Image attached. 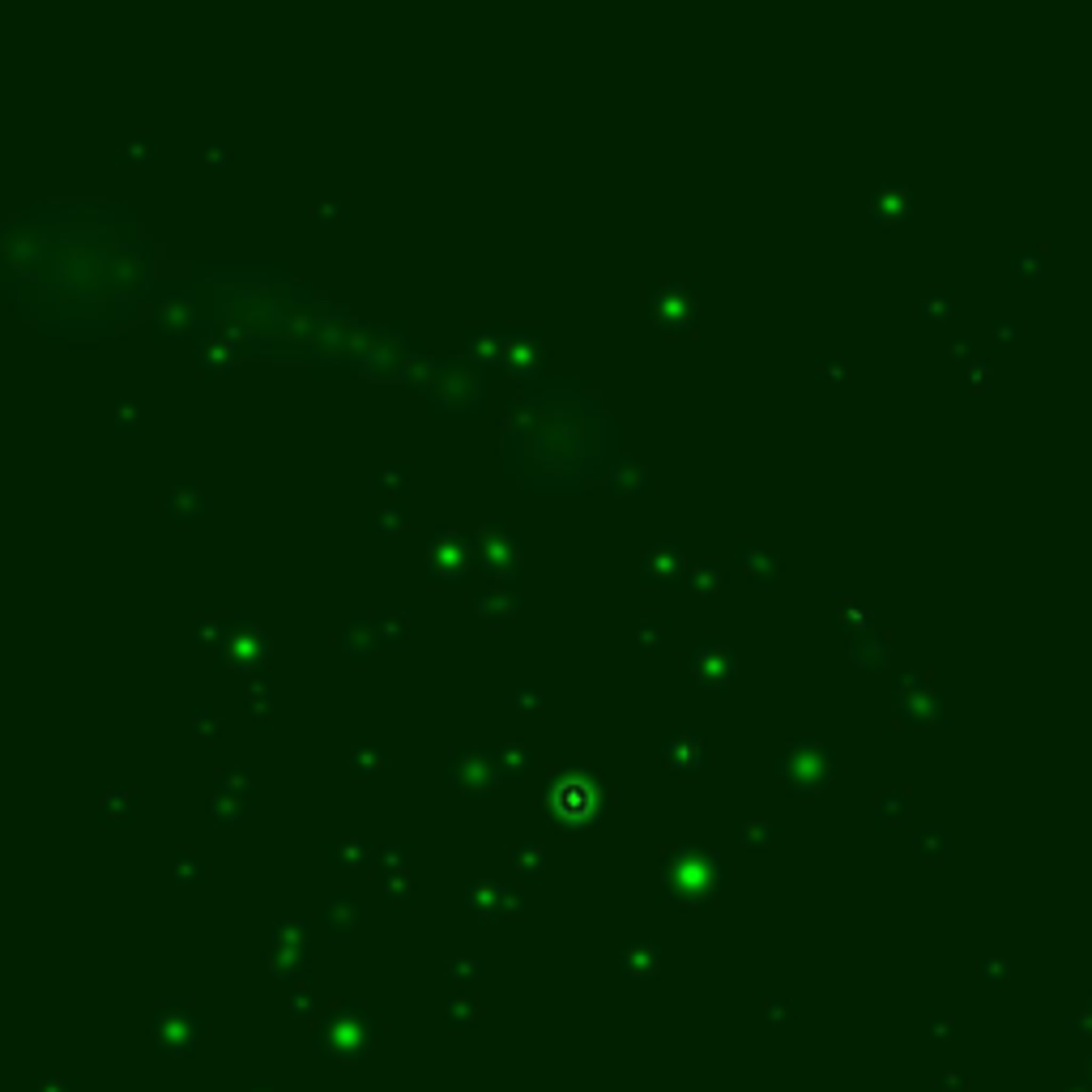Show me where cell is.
<instances>
[{"instance_id":"obj_5","label":"cell","mask_w":1092,"mask_h":1092,"mask_svg":"<svg viewBox=\"0 0 1092 1092\" xmlns=\"http://www.w3.org/2000/svg\"><path fill=\"white\" fill-rule=\"evenodd\" d=\"M150 1038H154V1050L167 1058H188L201 1050V1042L210 1038V1020L196 1012V1003L188 998H167L158 1003L154 1012V1024H150Z\"/></svg>"},{"instance_id":"obj_18","label":"cell","mask_w":1092,"mask_h":1092,"mask_svg":"<svg viewBox=\"0 0 1092 1092\" xmlns=\"http://www.w3.org/2000/svg\"><path fill=\"white\" fill-rule=\"evenodd\" d=\"M466 913L470 917H504V913H512V917H521L525 913V897L521 893H512V887H504V883H492V879H482V883H470L466 887Z\"/></svg>"},{"instance_id":"obj_46","label":"cell","mask_w":1092,"mask_h":1092,"mask_svg":"<svg viewBox=\"0 0 1092 1092\" xmlns=\"http://www.w3.org/2000/svg\"><path fill=\"white\" fill-rule=\"evenodd\" d=\"M875 815H879V820H901V815H905V790H887V794H879Z\"/></svg>"},{"instance_id":"obj_10","label":"cell","mask_w":1092,"mask_h":1092,"mask_svg":"<svg viewBox=\"0 0 1092 1092\" xmlns=\"http://www.w3.org/2000/svg\"><path fill=\"white\" fill-rule=\"evenodd\" d=\"M645 316L649 321L670 333V337H687L696 333V321H700V307H696V291L692 286H679V282H666V286H653L645 295Z\"/></svg>"},{"instance_id":"obj_12","label":"cell","mask_w":1092,"mask_h":1092,"mask_svg":"<svg viewBox=\"0 0 1092 1092\" xmlns=\"http://www.w3.org/2000/svg\"><path fill=\"white\" fill-rule=\"evenodd\" d=\"M474 538H478V563L492 577H516L521 572V551H525L521 534H512L504 521H486Z\"/></svg>"},{"instance_id":"obj_13","label":"cell","mask_w":1092,"mask_h":1092,"mask_svg":"<svg viewBox=\"0 0 1092 1092\" xmlns=\"http://www.w3.org/2000/svg\"><path fill=\"white\" fill-rule=\"evenodd\" d=\"M210 815L218 824H248L252 820V777L235 768H222L214 777V794H210Z\"/></svg>"},{"instance_id":"obj_52","label":"cell","mask_w":1092,"mask_h":1092,"mask_svg":"<svg viewBox=\"0 0 1092 1092\" xmlns=\"http://www.w3.org/2000/svg\"><path fill=\"white\" fill-rule=\"evenodd\" d=\"M248 1092H274V1088H269V1084H256V1088H248Z\"/></svg>"},{"instance_id":"obj_22","label":"cell","mask_w":1092,"mask_h":1092,"mask_svg":"<svg viewBox=\"0 0 1092 1092\" xmlns=\"http://www.w3.org/2000/svg\"><path fill=\"white\" fill-rule=\"evenodd\" d=\"M337 645H341V653H347L355 666H363L367 657L380 649V623H376V615H371V611H355Z\"/></svg>"},{"instance_id":"obj_30","label":"cell","mask_w":1092,"mask_h":1092,"mask_svg":"<svg viewBox=\"0 0 1092 1092\" xmlns=\"http://www.w3.org/2000/svg\"><path fill=\"white\" fill-rule=\"evenodd\" d=\"M508 862H512V871H521L525 879H546V849L534 845V841L512 845L508 849Z\"/></svg>"},{"instance_id":"obj_43","label":"cell","mask_w":1092,"mask_h":1092,"mask_svg":"<svg viewBox=\"0 0 1092 1092\" xmlns=\"http://www.w3.org/2000/svg\"><path fill=\"white\" fill-rule=\"evenodd\" d=\"M401 525H406V504H401V500L371 516V534H397Z\"/></svg>"},{"instance_id":"obj_7","label":"cell","mask_w":1092,"mask_h":1092,"mask_svg":"<svg viewBox=\"0 0 1092 1092\" xmlns=\"http://www.w3.org/2000/svg\"><path fill=\"white\" fill-rule=\"evenodd\" d=\"M265 964H269V973L278 977V982L303 986L312 977V931H307V922L274 926L269 947H265Z\"/></svg>"},{"instance_id":"obj_21","label":"cell","mask_w":1092,"mask_h":1092,"mask_svg":"<svg viewBox=\"0 0 1092 1092\" xmlns=\"http://www.w3.org/2000/svg\"><path fill=\"white\" fill-rule=\"evenodd\" d=\"M738 563H742V577L752 581L756 589L772 593L781 585V559L768 551V546H760L756 538H742L738 542Z\"/></svg>"},{"instance_id":"obj_29","label":"cell","mask_w":1092,"mask_h":1092,"mask_svg":"<svg viewBox=\"0 0 1092 1092\" xmlns=\"http://www.w3.org/2000/svg\"><path fill=\"white\" fill-rule=\"evenodd\" d=\"M171 879L176 883H210V862L196 849H176L171 853Z\"/></svg>"},{"instance_id":"obj_51","label":"cell","mask_w":1092,"mask_h":1092,"mask_svg":"<svg viewBox=\"0 0 1092 1092\" xmlns=\"http://www.w3.org/2000/svg\"><path fill=\"white\" fill-rule=\"evenodd\" d=\"M35 1092H77V1084H73V1080H61V1076H51V1080H43Z\"/></svg>"},{"instance_id":"obj_38","label":"cell","mask_w":1092,"mask_h":1092,"mask_svg":"<svg viewBox=\"0 0 1092 1092\" xmlns=\"http://www.w3.org/2000/svg\"><path fill=\"white\" fill-rule=\"evenodd\" d=\"M482 977H486V964L478 956H452L448 960V982H457V986H474Z\"/></svg>"},{"instance_id":"obj_32","label":"cell","mask_w":1092,"mask_h":1092,"mask_svg":"<svg viewBox=\"0 0 1092 1092\" xmlns=\"http://www.w3.org/2000/svg\"><path fill=\"white\" fill-rule=\"evenodd\" d=\"M683 585L692 589V593H700V597H708V593H717V589L726 585V572L717 568L713 559H696L692 568H687V581Z\"/></svg>"},{"instance_id":"obj_49","label":"cell","mask_w":1092,"mask_h":1092,"mask_svg":"<svg viewBox=\"0 0 1092 1092\" xmlns=\"http://www.w3.org/2000/svg\"><path fill=\"white\" fill-rule=\"evenodd\" d=\"M137 418H141V410L133 406V401H120V406H116V427H120V431H133Z\"/></svg>"},{"instance_id":"obj_1","label":"cell","mask_w":1092,"mask_h":1092,"mask_svg":"<svg viewBox=\"0 0 1092 1092\" xmlns=\"http://www.w3.org/2000/svg\"><path fill=\"white\" fill-rule=\"evenodd\" d=\"M615 798H619V790L602 786L593 772L559 768L542 786V815L551 820L559 832H568V837H581V832L602 824V815H607V807Z\"/></svg>"},{"instance_id":"obj_47","label":"cell","mask_w":1092,"mask_h":1092,"mask_svg":"<svg viewBox=\"0 0 1092 1092\" xmlns=\"http://www.w3.org/2000/svg\"><path fill=\"white\" fill-rule=\"evenodd\" d=\"M235 367V359L231 355H222V351H214V347H206L201 351V371H210V376H226V371Z\"/></svg>"},{"instance_id":"obj_45","label":"cell","mask_w":1092,"mask_h":1092,"mask_svg":"<svg viewBox=\"0 0 1092 1092\" xmlns=\"http://www.w3.org/2000/svg\"><path fill=\"white\" fill-rule=\"evenodd\" d=\"M760 1020H764L768 1028L790 1024V1020H794V1003H790V998H768V1003H764V1012H760Z\"/></svg>"},{"instance_id":"obj_44","label":"cell","mask_w":1092,"mask_h":1092,"mask_svg":"<svg viewBox=\"0 0 1092 1092\" xmlns=\"http://www.w3.org/2000/svg\"><path fill=\"white\" fill-rule=\"evenodd\" d=\"M504 704L516 708V713H538L546 704V692H542V687H516V692L504 696Z\"/></svg>"},{"instance_id":"obj_8","label":"cell","mask_w":1092,"mask_h":1092,"mask_svg":"<svg viewBox=\"0 0 1092 1092\" xmlns=\"http://www.w3.org/2000/svg\"><path fill=\"white\" fill-rule=\"evenodd\" d=\"M478 559V538H462L452 530H440L436 538L427 542V581L431 585H444V589H457L466 585L470 568Z\"/></svg>"},{"instance_id":"obj_33","label":"cell","mask_w":1092,"mask_h":1092,"mask_svg":"<svg viewBox=\"0 0 1092 1092\" xmlns=\"http://www.w3.org/2000/svg\"><path fill=\"white\" fill-rule=\"evenodd\" d=\"M371 853H376V849H367L363 841L347 837V841H337L329 849V862H333V867H341V871H359V867H371Z\"/></svg>"},{"instance_id":"obj_9","label":"cell","mask_w":1092,"mask_h":1092,"mask_svg":"<svg viewBox=\"0 0 1092 1092\" xmlns=\"http://www.w3.org/2000/svg\"><path fill=\"white\" fill-rule=\"evenodd\" d=\"M218 666L226 670H261L269 662V641H265V631L261 623H256L252 615H226V631H222V645H218Z\"/></svg>"},{"instance_id":"obj_23","label":"cell","mask_w":1092,"mask_h":1092,"mask_svg":"<svg viewBox=\"0 0 1092 1092\" xmlns=\"http://www.w3.org/2000/svg\"><path fill=\"white\" fill-rule=\"evenodd\" d=\"M538 363H542L538 329H504V371H516V376H534Z\"/></svg>"},{"instance_id":"obj_36","label":"cell","mask_w":1092,"mask_h":1092,"mask_svg":"<svg viewBox=\"0 0 1092 1092\" xmlns=\"http://www.w3.org/2000/svg\"><path fill=\"white\" fill-rule=\"evenodd\" d=\"M248 713H252V722L256 726H269L274 722V687L265 679H256L248 687Z\"/></svg>"},{"instance_id":"obj_50","label":"cell","mask_w":1092,"mask_h":1092,"mask_svg":"<svg viewBox=\"0 0 1092 1092\" xmlns=\"http://www.w3.org/2000/svg\"><path fill=\"white\" fill-rule=\"evenodd\" d=\"M201 162H206V167H226V162H231V154H226L222 146H210V150H201Z\"/></svg>"},{"instance_id":"obj_4","label":"cell","mask_w":1092,"mask_h":1092,"mask_svg":"<svg viewBox=\"0 0 1092 1092\" xmlns=\"http://www.w3.org/2000/svg\"><path fill=\"white\" fill-rule=\"evenodd\" d=\"M423 393H427L431 414H482L486 371L470 359H444V363H436Z\"/></svg>"},{"instance_id":"obj_16","label":"cell","mask_w":1092,"mask_h":1092,"mask_svg":"<svg viewBox=\"0 0 1092 1092\" xmlns=\"http://www.w3.org/2000/svg\"><path fill=\"white\" fill-rule=\"evenodd\" d=\"M470 611H474L482 623L504 627L516 611H521V572H516V577H496L492 589H482V593L470 602Z\"/></svg>"},{"instance_id":"obj_27","label":"cell","mask_w":1092,"mask_h":1092,"mask_svg":"<svg viewBox=\"0 0 1092 1092\" xmlns=\"http://www.w3.org/2000/svg\"><path fill=\"white\" fill-rule=\"evenodd\" d=\"M99 820L111 824V828H129L137 820V794L129 786H116V790H107L103 802H99Z\"/></svg>"},{"instance_id":"obj_2","label":"cell","mask_w":1092,"mask_h":1092,"mask_svg":"<svg viewBox=\"0 0 1092 1092\" xmlns=\"http://www.w3.org/2000/svg\"><path fill=\"white\" fill-rule=\"evenodd\" d=\"M734 867L700 845H675L662 858V883H666V901L675 909H700L708 901H717L730 887Z\"/></svg>"},{"instance_id":"obj_42","label":"cell","mask_w":1092,"mask_h":1092,"mask_svg":"<svg viewBox=\"0 0 1092 1092\" xmlns=\"http://www.w3.org/2000/svg\"><path fill=\"white\" fill-rule=\"evenodd\" d=\"M120 162L124 167H154V141L150 137H133V141H124L120 146Z\"/></svg>"},{"instance_id":"obj_17","label":"cell","mask_w":1092,"mask_h":1092,"mask_svg":"<svg viewBox=\"0 0 1092 1092\" xmlns=\"http://www.w3.org/2000/svg\"><path fill=\"white\" fill-rule=\"evenodd\" d=\"M687 568H692V563L683 559L679 538H662L657 546H649L645 568H641V581L645 585H657V589H670V585H683L687 581Z\"/></svg>"},{"instance_id":"obj_6","label":"cell","mask_w":1092,"mask_h":1092,"mask_svg":"<svg viewBox=\"0 0 1092 1092\" xmlns=\"http://www.w3.org/2000/svg\"><path fill=\"white\" fill-rule=\"evenodd\" d=\"M777 781L794 798H811L832 786V752L820 738H790L777 756Z\"/></svg>"},{"instance_id":"obj_48","label":"cell","mask_w":1092,"mask_h":1092,"mask_svg":"<svg viewBox=\"0 0 1092 1092\" xmlns=\"http://www.w3.org/2000/svg\"><path fill=\"white\" fill-rule=\"evenodd\" d=\"M291 1016H295V1020H303V1016H316V998H312V990L295 986V994H291Z\"/></svg>"},{"instance_id":"obj_15","label":"cell","mask_w":1092,"mask_h":1092,"mask_svg":"<svg viewBox=\"0 0 1092 1092\" xmlns=\"http://www.w3.org/2000/svg\"><path fill=\"white\" fill-rule=\"evenodd\" d=\"M371 879L389 901H406L414 893V875H410V858L401 845H380L371 853Z\"/></svg>"},{"instance_id":"obj_41","label":"cell","mask_w":1092,"mask_h":1092,"mask_svg":"<svg viewBox=\"0 0 1092 1092\" xmlns=\"http://www.w3.org/2000/svg\"><path fill=\"white\" fill-rule=\"evenodd\" d=\"M636 649L641 653H657V649H662V615H641V623H636Z\"/></svg>"},{"instance_id":"obj_11","label":"cell","mask_w":1092,"mask_h":1092,"mask_svg":"<svg viewBox=\"0 0 1092 1092\" xmlns=\"http://www.w3.org/2000/svg\"><path fill=\"white\" fill-rule=\"evenodd\" d=\"M448 781L466 798H486L500 786L496 752H478V747H452L448 752Z\"/></svg>"},{"instance_id":"obj_31","label":"cell","mask_w":1092,"mask_h":1092,"mask_svg":"<svg viewBox=\"0 0 1092 1092\" xmlns=\"http://www.w3.org/2000/svg\"><path fill=\"white\" fill-rule=\"evenodd\" d=\"M738 845H742V849H756V853H764V849H772V845H777V828H772V820H764V815H756V820H742V824H738Z\"/></svg>"},{"instance_id":"obj_40","label":"cell","mask_w":1092,"mask_h":1092,"mask_svg":"<svg viewBox=\"0 0 1092 1092\" xmlns=\"http://www.w3.org/2000/svg\"><path fill=\"white\" fill-rule=\"evenodd\" d=\"M406 478H410V470L401 466V462H389L376 478H371V492H389V496H401L406 492Z\"/></svg>"},{"instance_id":"obj_3","label":"cell","mask_w":1092,"mask_h":1092,"mask_svg":"<svg viewBox=\"0 0 1092 1092\" xmlns=\"http://www.w3.org/2000/svg\"><path fill=\"white\" fill-rule=\"evenodd\" d=\"M376 1038H380V1020L371 1016V1008L363 998H347L316 1024L312 1050L321 1058H333V1062H359L371 1054Z\"/></svg>"},{"instance_id":"obj_39","label":"cell","mask_w":1092,"mask_h":1092,"mask_svg":"<svg viewBox=\"0 0 1092 1092\" xmlns=\"http://www.w3.org/2000/svg\"><path fill=\"white\" fill-rule=\"evenodd\" d=\"M222 730H226L222 713H214V708H196L192 713V738L196 742H214V738H222Z\"/></svg>"},{"instance_id":"obj_24","label":"cell","mask_w":1092,"mask_h":1092,"mask_svg":"<svg viewBox=\"0 0 1092 1092\" xmlns=\"http://www.w3.org/2000/svg\"><path fill=\"white\" fill-rule=\"evenodd\" d=\"M167 516H171L176 525H184V530L196 525V521H206V516H210V496L201 492L196 482L184 478V482L171 486V496H167Z\"/></svg>"},{"instance_id":"obj_34","label":"cell","mask_w":1092,"mask_h":1092,"mask_svg":"<svg viewBox=\"0 0 1092 1092\" xmlns=\"http://www.w3.org/2000/svg\"><path fill=\"white\" fill-rule=\"evenodd\" d=\"M444 1020H448V1028H470V1024L482 1020V1003L470 998V994H457V998L444 1003Z\"/></svg>"},{"instance_id":"obj_20","label":"cell","mask_w":1092,"mask_h":1092,"mask_svg":"<svg viewBox=\"0 0 1092 1092\" xmlns=\"http://www.w3.org/2000/svg\"><path fill=\"white\" fill-rule=\"evenodd\" d=\"M321 922L329 931V939H351L359 926H363V905L355 901V893H347V887H329V897L321 905Z\"/></svg>"},{"instance_id":"obj_26","label":"cell","mask_w":1092,"mask_h":1092,"mask_svg":"<svg viewBox=\"0 0 1092 1092\" xmlns=\"http://www.w3.org/2000/svg\"><path fill=\"white\" fill-rule=\"evenodd\" d=\"M496 768H500V781H525L530 768H534V747L530 742L496 747Z\"/></svg>"},{"instance_id":"obj_28","label":"cell","mask_w":1092,"mask_h":1092,"mask_svg":"<svg viewBox=\"0 0 1092 1092\" xmlns=\"http://www.w3.org/2000/svg\"><path fill=\"white\" fill-rule=\"evenodd\" d=\"M385 764H389V752H385V747H376V742H355L351 756H347V768H351L355 781H371Z\"/></svg>"},{"instance_id":"obj_14","label":"cell","mask_w":1092,"mask_h":1092,"mask_svg":"<svg viewBox=\"0 0 1092 1092\" xmlns=\"http://www.w3.org/2000/svg\"><path fill=\"white\" fill-rule=\"evenodd\" d=\"M687 670H692V679L704 687V692H726L738 675V662H734L730 645L700 641V645H692V653H687Z\"/></svg>"},{"instance_id":"obj_35","label":"cell","mask_w":1092,"mask_h":1092,"mask_svg":"<svg viewBox=\"0 0 1092 1092\" xmlns=\"http://www.w3.org/2000/svg\"><path fill=\"white\" fill-rule=\"evenodd\" d=\"M611 486L615 492H649V470L641 466V462H615V470H611Z\"/></svg>"},{"instance_id":"obj_37","label":"cell","mask_w":1092,"mask_h":1092,"mask_svg":"<svg viewBox=\"0 0 1092 1092\" xmlns=\"http://www.w3.org/2000/svg\"><path fill=\"white\" fill-rule=\"evenodd\" d=\"M376 623H380V645H406L410 641V623L401 611H376Z\"/></svg>"},{"instance_id":"obj_25","label":"cell","mask_w":1092,"mask_h":1092,"mask_svg":"<svg viewBox=\"0 0 1092 1092\" xmlns=\"http://www.w3.org/2000/svg\"><path fill=\"white\" fill-rule=\"evenodd\" d=\"M657 973H662V947H657V943L636 939V943H627L619 952V977H623V982H649V977H657Z\"/></svg>"},{"instance_id":"obj_19","label":"cell","mask_w":1092,"mask_h":1092,"mask_svg":"<svg viewBox=\"0 0 1092 1092\" xmlns=\"http://www.w3.org/2000/svg\"><path fill=\"white\" fill-rule=\"evenodd\" d=\"M662 760H666V768L675 772V777L696 781L704 772V760H708L704 738L696 730H670L666 742H662Z\"/></svg>"}]
</instances>
